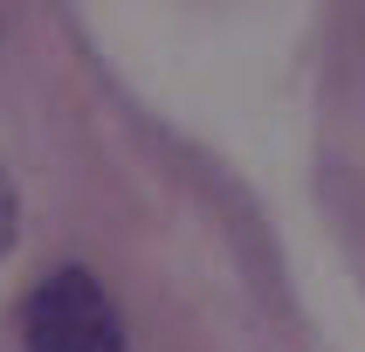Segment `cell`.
Returning <instances> with one entry per match:
<instances>
[{"label": "cell", "instance_id": "cell-1", "mask_svg": "<svg viewBox=\"0 0 365 352\" xmlns=\"http://www.w3.org/2000/svg\"><path fill=\"white\" fill-rule=\"evenodd\" d=\"M21 338H28V352H131L118 304L90 269L41 276L28 297V318H21Z\"/></svg>", "mask_w": 365, "mask_h": 352}, {"label": "cell", "instance_id": "cell-2", "mask_svg": "<svg viewBox=\"0 0 365 352\" xmlns=\"http://www.w3.org/2000/svg\"><path fill=\"white\" fill-rule=\"evenodd\" d=\"M14 242H21V193L7 180V166H0V263L14 256Z\"/></svg>", "mask_w": 365, "mask_h": 352}]
</instances>
